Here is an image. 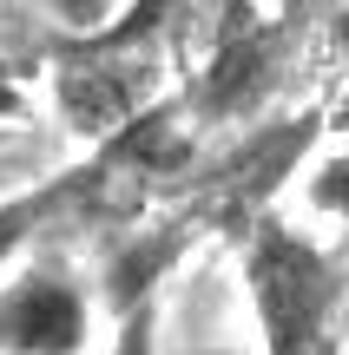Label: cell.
I'll list each match as a JSON object with an SVG mask.
<instances>
[{"instance_id":"4","label":"cell","mask_w":349,"mask_h":355,"mask_svg":"<svg viewBox=\"0 0 349 355\" xmlns=\"http://www.w3.org/2000/svg\"><path fill=\"white\" fill-rule=\"evenodd\" d=\"M112 355H152V309H139V316L119 329V349Z\"/></svg>"},{"instance_id":"1","label":"cell","mask_w":349,"mask_h":355,"mask_svg":"<svg viewBox=\"0 0 349 355\" xmlns=\"http://www.w3.org/2000/svg\"><path fill=\"white\" fill-rule=\"evenodd\" d=\"M86 329V290L66 270H26L0 290V355H79Z\"/></svg>"},{"instance_id":"5","label":"cell","mask_w":349,"mask_h":355,"mask_svg":"<svg viewBox=\"0 0 349 355\" xmlns=\"http://www.w3.org/2000/svg\"><path fill=\"white\" fill-rule=\"evenodd\" d=\"M7 112H20V86H13L7 60H0V119H7Z\"/></svg>"},{"instance_id":"2","label":"cell","mask_w":349,"mask_h":355,"mask_svg":"<svg viewBox=\"0 0 349 355\" xmlns=\"http://www.w3.org/2000/svg\"><path fill=\"white\" fill-rule=\"evenodd\" d=\"M310 211H323V217H349V152L323 158V165L310 171Z\"/></svg>"},{"instance_id":"6","label":"cell","mask_w":349,"mask_h":355,"mask_svg":"<svg viewBox=\"0 0 349 355\" xmlns=\"http://www.w3.org/2000/svg\"><path fill=\"white\" fill-rule=\"evenodd\" d=\"M185 355H244V349H224V343H205V349H185Z\"/></svg>"},{"instance_id":"3","label":"cell","mask_w":349,"mask_h":355,"mask_svg":"<svg viewBox=\"0 0 349 355\" xmlns=\"http://www.w3.org/2000/svg\"><path fill=\"white\" fill-rule=\"evenodd\" d=\"M119 7H126V0H46V13L60 26H73V33H105V26L119 20Z\"/></svg>"}]
</instances>
